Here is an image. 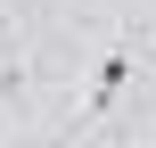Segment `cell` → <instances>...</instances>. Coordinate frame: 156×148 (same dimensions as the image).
Segmentation results:
<instances>
[{
	"instance_id": "obj_2",
	"label": "cell",
	"mask_w": 156,
	"mask_h": 148,
	"mask_svg": "<svg viewBox=\"0 0 156 148\" xmlns=\"http://www.w3.org/2000/svg\"><path fill=\"white\" fill-rule=\"evenodd\" d=\"M140 148H156V140H140Z\"/></svg>"
},
{
	"instance_id": "obj_1",
	"label": "cell",
	"mask_w": 156,
	"mask_h": 148,
	"mask_svg": "<svg viewBox=\"0 0 156 148\" xmlns=\"http://www.w3.org/2000/svg\"><path fill=\"white\" fill-rule=\"evenodd\" d=\"M132 82V41H115L107 58H99V82H90V115H107L115 107V91Z\"/></svg>"
}]
</instances>
